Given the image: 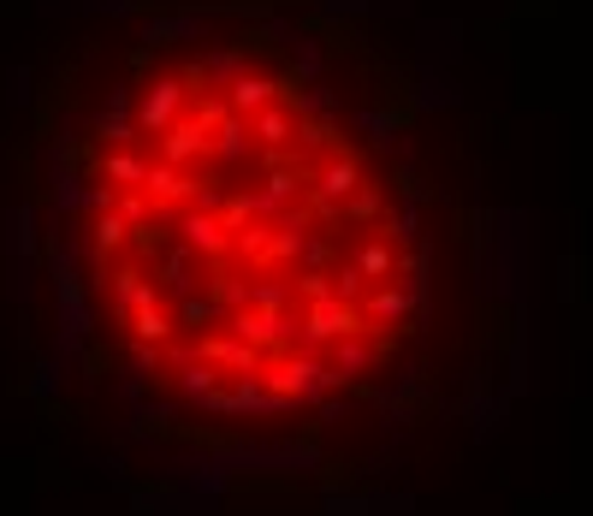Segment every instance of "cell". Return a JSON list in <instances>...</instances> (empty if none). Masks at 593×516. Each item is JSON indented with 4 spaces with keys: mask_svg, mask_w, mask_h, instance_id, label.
<instances>
[{
    "mask_svg": "<svg viewBox=\"0 0 593 516\" xmlns=\"http://www.w3.org/2000/svg\"><path fill=\"white\" fill-rule=\"evenodd\" d=\"M72 244L125 381L232 427L369 398L428 297L404 184L303 65L255 42L119 83L78 143Z\"/></svg>",
    "mask_w": 593,
    "mask_h": 516,
    "instance_id": "1",
    "label": "cell"
}]
</instances>
